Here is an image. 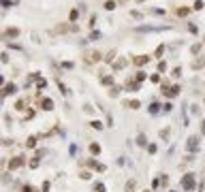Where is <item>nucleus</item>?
Masks as SVG:
<instances>
[{
    "instance_id": "f257e3e1",
    "label": "nucleus",
    "mask_w": 205,
    "mask_h": 192,
    "mask_svg": "<svg viewBox=\"0 0 205 192\" xmlns=\"http://www.w3.org/2000/svg\"><path fill=\"white\" fill-rule=\"evenodd\" d=\"M182 188H184V190H188V192H190V190H194V177L190 175V173L182 177Z\"/></svg>"
},
{
    "instance_id": "f03ea898",
    "label": "nucleus",
    "mask_w": 205,
    "mask_h": 192,
    "mask_svg": "<svg viewBox=\"0 0 205 192\" xmlns=\"http://www.w3.org/2000/svg\"><path fill=\"white\" fill-rule=\"evenodd\" d=\"M150 60H152L150 56H137L135 58V66H143V64H147Z\"/></svg>"
},
{
    "instance_id": "7ed1b4c3",
    "label": "nucleus",
    "mask_w": 205,
    "mask_h": 192,
    "mask_svg": "<svg viewBox=\"0 0 205 192\" xmlns=\"http://www.w3.org/2000/svg\"><path fill=\"white\" fill-rule=\"evenodd\" d=\"M197 147H199V139H197V137H190V139H188V150L197 152Z\"/></svg>"
},
{
    "instance_id": "20e7f679",
    "label": "nucleus",
    "mask_w": 205,
    "mask_h": 192,
    "mask_svg": "<svg viewBox=\"0 0 205 192\" xmlns=\"http://www.w3.org/2000/svg\"><path fill=\"white\" fill-rule=\"evenodd\" d=\"M22 164H24V160H22V156H17V158H13L11 162H9V167H11V169H19Z\"/></svg>"
},
{
    "instance_id": "39448f33",
    "label": "nucleus",
    "mask_w": 205,
    "mask_h": 192,
    "mask_svg": "<svg viewBox=\"0 0 205 192\" xmlns=\"http://www.w3.org/2000/svg\"><path fill=\"white\" fill-rule=\"evenodd\" d=\"M4 36L15 39V36H19V30H17V28H6V30H4Z\"/></svg>"
},
{
    "instance_id": "423d86ee",
    "label": "nucleus",
    "mask_w": 205,
    "mask_h": 192,
    "mask_svg": "<svg viewBox=\"0 0 205 192\" xmlns=\"http://www.w3.org/2000/svg\"><path fill=\"white\" fill-rule=\"evenodd\" d=\"M124 66H126V60H124V58H120L118 62H113V68H115V70H122Z\"/></svg>"
},
{
    "instance_id": "0eeeda50",
    "label": "nucleus",
    "mask_w": 205,
    "mask_h": 192,
    "mask_svg": "<svg viewBox=\"0 0 205 192\" xmlns=\"http://www.w3.org/2000/svg\"><path fill=\"white\" fill-rule=\"evenodd\" d=\"M43 109H45V111L53 109V100H51V98H45V100H43Z\"/></svg>"
},
{
    "instance_id": "6e6552de",
    "label": "nucleus",
    "mask_w": 205,
    "mask_h": 192,
    "mask_svg": "<svg viewBox=\"0 0 205 192\" xmlns=\"http://www.w3.org/2000/svg\"><path fill=\"white\" fill-rule=\"evenodd\" d=\"M135 188H137L135 179H128V181H126V192H135Z\"/></svg>"
},
{
    "instance_id": "1a4fd4ad",
    "label": "nucleus",
    "mask_w": 205,
    "mask_h": 192,
    "mask_svg": "<svg viewBox=\"0 0 205 192\" xmlns=\"http://www.w3.org/2000/svg\"><path fill=\"white\" fill-rule=\"evenodd\" d=\"M115 6H118V2H115V0H107V2H105V9H107V11H113Z\"/></svg>"
},
{
    "instance_id": "9d476101",
    "label": "nucleus",
    "mask_w": 205,
    "mask_h": 192,
    "mask_svg": "<svg viewBox=\"0 0 205 192\" xmlns=\"http://www.w3.org/2000/svg\"><path fill=\"white\" fill-rule=\"evenodd\" d=\"M90 167H92V169H96V171H105V164H101V162H94V160H90Z\"/></svg>"
},
{
    "instance_id": "9b49d317",
    "label": "nucleus",
    "mask_w": 205,
    "mask_h": 192,
    "mask_svg": "<svg viewBox=\"0 0 205 192\" xmlns=\"http://www.w3.org/2000/svg\"><path fill=\"white\" fill-rule=\"evenodd\" d=\"M15 90H17V88H15V83H9V86L4 88V96H9V94H13Z\"/></svg>"
},
{
    "instance_id": "f8f14e48",
    "label": "nucleus",
    "mask_w": 205,
    "mask_h": 192,
    "mask_svg": "<svg viewBox=\"0 0 205 192\" xmlns=\"http://www.w3.org/2000/svg\"><path fill=\"white\" fill-rule=\"evenodd\" d=\"M160 111V105L158 103H152V105H150V113H152V115H156Z\"/></svg>"
},
{
    "instance_id": "ddd939ff",
    "label": "nucleus",
    "mask_w": 205,
    "mask_h": 192,
    "mask_svg": "<svg viewBox=\"0 0 205 192\" xmlns=\"http://www.w3.org/2000/svg\"><path fill=\"white\" fill-rule=\"evenodd\" d=\"M180 94V86H173V88H169V94L167 96H177Z\"/></svg>"
},
{
    "instance_id": "4468645a",
    "label": "nucleus",
    "mask_w": 205,
    "mask_h": 192,
    "mask_svg": "<svg viewBox=\"0 0 205 192\" xmlns=\"http://www.w3.org/2000/svg\"><path fill=\"white\" fill-rule=\"evenodd\" d=\"M137 145H141V147H145V145H147V141H145V134H139V137H137Z\"/></svg>"
},
{
    "instance_id": "2eb2a0df",
    "label": "nucleus",
    "mask_w": 205,
    "mask_h": 192,
    "mask_svg": "<svg viewBox=\"0 0 205 192\" xmlns=\"http://www.w3.org/2000/svg\"><path fill=\"white\" fill-rule=\"evenodd\" d=\"M90 152L94 154V156H96V154H101V145H99V143H92V145H90Z\"/></svg>"
},
{
    "instance_id": "dca6fc26",
    "label": "nucleus",
    "mask_w": 205,
    "mask_h": 192,
    "mask_svg": "<svg viewBox=\"0 0 205 192\" xmlns=\"http://www.w3.org/2000/svg\"><path fill=\"white\" fill-rule=\"evenodd\" d=\"M99 60H101V53L99 51H92L90 53V62H99Z\"/></svg>"
},
{
    "instance_id": "f3484780",
    "label": "nucleus",
    "mask_w": 205,
    "mask_h": 192,
    "mask_svg": "<svg viewBox=\"0 0 205 192\" xmlns=\"http://www.w3.org/2000/svg\"><path fill=\"white\" fill-rule=\"evenodd\" d=\"M90 124H92L94 130H101V128H103V122H101V120H94V122H90Z\"/></svg>"
},
{
    "instance_id": "a211bd4d",
    "label": "nucleus",
    "mask_w": 205,
    "mask_h": 192,
    "mask_svg": "<svg viewBox=\"0 0 205 192\" xmlns=\"http://www.w3.org/2000/svg\"><path fill=\"white\" fill-rule=\"evenodd\" d=\"M101 83H105V86H111V83H113V77H109V75H107V77H103V79H101Z\"/></svg>"
},
{
    "instance_id": "6ab92c4d",
    "label": "nucleus",
    "mask_w": 205,
    "mask_h": 192,
    "mask_svg": "<svg viewBox=\"0 0 205 192\" xmlns=\"http://www.w3.org/2000/svg\"><path fill=\"white\" fill-rule=\"evenodd\" d=\"M99 39H101V32H99V30H94V32L90 34V41H99Z\"/></svg>"
},
{
    "instance_id": "aec40b11",
    "label": "nucleus",
    "mask_w": 205,
    "mask_h": 192,
    "mask_svg": "<svg viewBox=\"0 0 205 192\" xmlns=\"http://www.w3.org/2000/svg\"><path fill=\"white\" fill-rule=\"evenodd\" d=\"M163 53H165V45H160V47L156 49V53H154V56H156V58H160V56H163Z\"/></svg>"
},
{
    "instance_id": "412c9836",
    "label": "nucleus",
    "mask_w": 205,
    "mask_h": 192,
    "mask_svg": "<svg viewBox=\"0 0 205 192\" xmlns=\"http://www.w3.org/2000/svg\"><path fill=\"white\" fill-rule=\"evenodd\" d=\"M190 51H192V53H199V51H201V45H199V43H194L192 47H190Z\"/></svg>"
},
{
    "instance_id": "4be33fe9",
    "label": "nucleus",
    "mask_w": 205,
    "mask_h": 192,
    "mask_svg": "<svg viewBox=\"0 0 205 192\" xmlns=\"http://www.w3.org/2000/svg\"><path fill=\"white\" fill-rule=\"evenodd\" d=\"M128 107H130V109H139L141 105H139V100H130V103H128Z\"/></svg>"
},
{
    "instance_id": "5701e85b",
    "label": "nucleus",
    "mask_w": 205,
    "mask_h": 192,
    "mask_svg": "<svg viewBox=\"0 0 205 192\" xmlns=\"http://www.w3.org/2000/svg\"><path fill=\"white\" fill-rule=\"evenodd\" d=\"M113 56H115V51H109V53L105 56V60H107V62H113Z\"/></svg>"
},
{
    "instance_id": "b1692460",
    "label": "nucleus",
    "mask_w": 205,
    "mask_h": 192,
    "mask_svg": "<svg viewBox=\"0 0 205 192\" xmlns=\"http://www.w3.org/2000/svg\"><path fill=\"white\" fill-rule=\"evenodd\" d=\"M94 190H96V192H105V186H103V184H94Z\"/></svg>"
},
{
    "instance_id": "393cba45",
    "label": "nucleus",
    "mask_w": 205,
    "mask_h": 192,
    "mask_svg": "<svg viewBox=\"0 0 205 192\" xmlns=\"http://www.w3.org/2000/svg\"><path fill=\"white\" fill-rule=\"evenodd\" d=\"M68 17H70V22H75L77 17H79V13H77V11H70V15H68Z\"/></svg>"
},
{
    "instance_id": "a878e982",
    "label": "nucleus",
    "mask_w": 205,
    "mask_h": 192,
    "mask_svg": "<svg viewBox=\"0 0 205 192\" xmlns=\"http://www.w3.org/2000/svg\"><path fill=\"white\" fill-rule=\"evenodd\" d=\"M160 137H163V139H169V130H167V128H163V130H160Z\"/></svg>"
},
{
    "instance_id": "bb28decb",
    "label": "nucleus",
    "mask_w": 205,
    "mask_h": 192,
    "mask_svg": "<svg viewBox=\"0 0 205 192\" xmlns=\"http://www.w3.org/2000/svg\"><path fill=\"white\" fill-rule=\"evenodd\" d=\"M34 145H37V139H34V137H30V139H28V147H34Z\"/></svg>"
},
{
    "instance_id": "cd10ccee",
    "label": "nucleus",
    "mask_w": 205,
    "mask_h": 192,
    "mask_svg": "<svg viewBox=\"0 0 205 192\" xmlns=\"http://www.w3.org/2000/svg\"><path fill=\"white\" fill-rule=\"evenodd\" d=\"M130 15H132V17H135V19H141V17H143V15H141V13H139V11H130Z\"/></svg>"
},
{
    "instance_id": "c85d7f7f",
    "label": "nucleus",
    "mask_w": 205,
    "mask_h": 192,
    "mask_svg": "<svg viewBox=\"0 0 205 192\" xmlns=\"http://www.w3.org/2000/svg\"><path fill=\"white\" fill-rule=\"evenodd\" d=\"M177 15H182V17L188 15V9H177Z\"/></svg>"
},
{
    "instance_id": "c756f323",
    "label": "nucleus",
    "mask_w": 205,
    "mask_h": 192,
    "mask_svg": "<svg viewBox=\"0 0 205 192\" xmlns=\"http://www.w3.org/2000/svg\"><path fill=\"white\" fill-rule=\"evenodd\" d=\"M158 70H160V73L167 70V62H160V64H158Z\"/></svg>"
},
{
    "instance_id": "7c9ffc66",
    "label": "nucleus",
    "mask_w": 205,
    "mask_h": 192,
    "mask_svg": "<svg viewBox=\"0 0 205 192\" xmlns=\"http://www.w3.org/2000/svg\"><path fill=\"white\" fill-rule=\"evenodd\" d=\"M188 30H190L192 34H197V26H194V24H188Z\"/></svg>"
},
{
    "instance_id": "2f4dec72",
    "label": "nucleus",
    "mask_w": 205,
    "mask_h": 192,
    "mask_svg": "<svg viewBox=\"0 0 205 192\" xmlns=\"http://www.w3.org/2000/svg\"><path fill=\"white\" fill-rule=\"evenodd\" d=\"M24 105H26L24 100H17V103H15V109H24Z\"/></svg>"
},
{
    "instance_id": "473e14b6",
    "label": "nucleus",
    "mask_w": 205,
    "mask_h": 192,
    "mask_svg": "<svg viewBox=\"0 0 205 192\" xmlns=\"http://www.w3.org/2000/svg\"><path fill=\"white\" fill-rule=\"evenodd\" d=\"M194 9H197V11H199V9H203V0H197V2H194Z\"/></svg>"
},
{
    "instance_id": "72a5a7b5",
    "label": "nucleus",
    "mask_w": 205,
    "mask_h": 192,
    "mask_svg": "<svg viewBox=\"0 0 205 192\" xmlns=\"http://www.w3.org/2000/svg\"><path fill=\"white\" fill-rule=\"evenodd\" d=\"M150 81H152V83H158L160 77H158V75H152V77H150Z\"/></svg>"
},
{
    "instance_id": "f704fd0d",
    "label": "nucleus",
    "mask_w": 205,
    "mask_h": 192,
    "mask_svg": "<svg viewBox=\"0 0 205 192\" xmlns=\"http://www.w3.org/2000/svg\"><path fill=\"white\" fill-rule=\"evenodd\" d=\"M145 79V73H137V81H143Z\"/></svg>"
},
{
    "instance_id": "c9c22d12",
    "label": "nucleus",
    "mask_w": 205,
    "mask_h": 192,
    "mask_svg": "<svg viewBox=\"0 0 205 192\" xmlns=\"http://www.w3.org/2000/svg\"><path fill=\"white\" fill-rule=\"evenodd\" d=\"M120 90H122V88H118V86H115V88L111 90V96H115V94H120Z\"/></svg>"
},
{
    "instance_id": "e433bc0d",
    "label": "nucleus",
    "mask_w": 205,
    "mask_h": 192,
    "mask_svg": "<svg viewBox=\"0 0 205 192\" xmlns=\"http://www.w3.org/2000/svg\"><path fill=\"white\" fill-rule=\"evenodd\" d=\"M2 6L6 9V6H13V2H11V0H2Z\"/></svg>"
},
{
    "instance_id": "4c0bfd02",
    "label": "nucleus",
    "mask_w": 205,
    "mask_h": 192,
    "mask_svg": "<svg viewBox=\"0 0 205 192\" xmlns=\"http://www.w3.org/2000/svg\"><path fill=\"white\" fill-rule=\"evenodd\" d=\"M43 192H49V181H45V184H43Z\"/></svg>"
},
{
    "instance_id": "58836bf2",
    "label": "nucleus",
    "mask_w": 205,
    "mask_h": 192,
    "mask_svg": "<svg viewBox=\"0 0 205 192\" xmlns=\"http://www.w3.org/2000/svg\"><path fill=\"white\" fill-rule=\"evenodd\" d=\"M24 192H37V190H34L32 186H26V188H24Z\"/></svg>"
},
{
    "instance_id": "ea45409f",
    "label": "nucleus",
    "mask_w": 205,
    "mask_h": 192,
    "mask_svg": "<svg viewBox=\"0 0 205 192\" xmlns=\"http://www.w3.org/2000/svg\"><path fill=\"white\" fill-rule=\"evenodd\" d=\"M203 134H205V122H203Z\"/></svg>"
},
{
    "instance_id": "a19ab883",
    "label": "nucleus",
    "mask_w": 205,
    "mask_h": 192,
    "mask_svg": "<svg viewBox=\"0 0 205 192\" xmlns=\"http://www.w3.org/2000/svg\"><path fill=\"white\" fill-rule=\"evenodd\" d=\"M145 192H150V190H145Z\"/></svg>"
}]
</instances>
